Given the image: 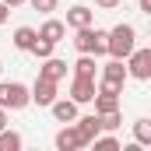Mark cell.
<instances>
[{
  "label": "cell",
  "instance_id": "obj_1",
  "mask_svg": "<svg viewBox=\"0 0 151 151\" xmlns=\"http://www.w3.org/2000/svg\"><path fill=\"white\" fill-rule=\"evenodd\" d=\"M134 46H137V28L127 21H119L116 28L106 32V56H113V60H127Z\"/></svg>",
  "mask_w": 151,
  "mask_h": 151
},
{
  "label": "cell",
  "instance_id": "obj_2",
  "mask_svg": "<svg viewBox=\"0 0 151 151\" xmlns=\"http://www.w3.org/2000/svg\"><path fill=\"white\" fill-rule=\"evenodd\" d=\"M25 106H32L28 88H25L21 81H0V109L18 113V109H25Z\"/></svg>",
  "mask_w": 151,
  "mask_h": 151
},
{
  "label": "cell",
  "instance_id": "obj_3",
  "mask_svg": "<svg viewBox=\"0 0 151 151\" xmlns=\"http://www.w3.org/2000/svg\"><path fill=\"white\" fill-rule=\"evenodd\" d=\"M74 49L77 53H91V56H106V32L88 25V28H74Z\"/></svg>",
  "mask_w": 151,
  "mask_h": 151
},
{
  "label": "cell",
  "instance_id": "obj_4",
  "mask_svg": "<svg viewBox=\"0 0 151 151\" xmlns=\"http://www.w3.org/2000/svg\"><path fill=\"white\" fill-rule=\"evenodd\" d=\"M127 77L134 81H148L151 77V49L148 46H134L127 56Z\"/></svg>",
  "mask_w": 151,
  "mask_h": 151
},
{
  "label": "cell",
  "instance_id": "obj_5",
  "mask_svg": "<svg viewBox=\"0 0 151 151\" xmlns=\"http://www.w3.org/2000/svg\"><path fill=\"white\" fill-rule=\"evenodd\" d=\"M28 95H32V102H35V106L49 109V102L56 99V81H49V77H35V84L28 88Z\"/></svg>",
  "mask_w": 151,
  "mask_h": 151
},
{
  "label": "cell",
  "instance_id": "obj_6",
  "mask_svg": "<svg viewBox=\"0 0 151 151\" xmlns=\"http://www.w3.org/2000/svg\"><path fill=\"white\" fill-rule=\"evenodd\" d=\"M53 144H56V151H81L84 148V141H81V134H77L74 123H63V130L53 137Z\"/></svg>",
  "mask_w": 151,
  "mask_h": 151
},
{
  "label": "cell",
  "instance_id": "obj_7",
  "mask_svg": "<svg viewBox=\"0 0 151 151\" xmlns=\"http://www.w3.org/2000/svg\"><path fill=\"white\" fill-rule=\"evenodd\" d=\"M70 99H74L77 106H84V102H91L95 99V77H77L70 81Z\"/></svg>",
  "mask_w": 151,
  "mask_h": 151
},
{
  "label": "cell",
  "instance_id": "obj_8",
  "mask_svg": "<svg viewBox=\"0 0 151 151\" xmlns=\"http://www.w3.org/2000/svg\"><path fill=\"white\" fill-rule=\"evenodd\" d=\"M49 113H53L56 123H74L77 119V102L74 99H53L49 102Z\"/></svg>",
  "mask_w": 151,
  "mask_h": 151
},
{
  "label": "cell",
  "instance_id": "obj_9",
  "mask_svg": "<svg viewBox=\"0 0 151 151\" xmlns=\"http://www.w3.org/2000/svg\"><path fill=\"white\" fill-rule=\"evenodd\" d=\"M99 81H106V84H113V88H123L127 84V63L123 60H109L106 67H102V77Z\"/></svg>",
  "mask_w": 151,
  "mask_h": 151
},
{
  "label": "cell",
  "instance_id": "obj_10",
  "mask_svg": "<svg viewBox=\"0 0 151 151\" xmlns=\"http://www.w3.org/2000/svg\"><path fill=\"white\" fill-rule=\"evenodd\" d=\"M74 127H77V134H81V141H84V148H88V144H91V137L102 130V123H99V113L77 116V119H74Z\"/></svg>",
  "mask_w": 151,
  "mask_h": 151
},
{
  "label": "cell",
  "instance_id": "obj_11",
  "mask_svg": "<svg viewBox=\"0 0 151 151\" xmlns=\"http://www.w3.org/2000/svg\"><path fill=\"white\" fill-rule=\"evenodd\" d=\"M67 25H70V28H88V25H95V11L84 7V4H74V7L67 11Z\"/></svg>",
  "mask_w": 151,
  "mask_h": 151
},
{
  "label": "cell",
  "instance_id": "obj_12",
  "mask_svg": "<svg viewBox=\"0 0 151 151\" xmlns=\"http://www.w3.org/2000/svg\"><path fill=\"white\" fill-rule=\"evenodd\" d=\"M39 77H49V81H63L67 77V60H56V56H46L42 67H39Z\"/></svg>",
  "mask_w": 151,
  "mask_h": 151
},
{
  "label": "cell",
  "instance_id": "obj_13",
  "mask_svg": "<svg viewBox=\"0 0 151 151\" xmlns=\"http://www.w3.org/2000/svg\"><path fill=\"white\" fill-rule=\"evenodd\" d=\"M39 39H46V42H63V35H67V25L63 21H56V18H49V21H42V28H35Z\"/></svg>",
  "mask_w": 151,
  "mask_h": 151
},
{
  "label": "cell",
  "instance_id": "obj_14",
  "mask_svg": "<svg viewBox=\"0 0 151 151\" xmlns=\"http://www.w3.org/2000/svg\"><path fill=\"white\" fill-rule=\"evenodd\" d=\"M35 39H39V32L32 28V25H21V28H14V35H11V42H14V49H21V53H28Z\"/></svg>",
  "mask_w": 151,
  "mask_h": 151
},
{
  "label": "cell",
  "instance_id": "obj_15",
  "mask_svg": "<svg viewBox=\"0 0 151 151\" xmlns=\"http://www.w3.org/2000/svg\"><path fill=\"white\" fill-rule=\"evenodd\" d=\"M74 74L77 77H95V74H99V63H95L91 53H81V56L74 60Z\"/></svg>",
  "mask_w": 151,
  "mask_h": 151
},
{
  "label": "cell",
  "instance_id": "obj_16",
  "mask_svg": "<svg viewBox=\"0 0 151 151\" xmlns=\"http://www.w3.org/2000/svg\"><path fill=\"white\" fill-rule=\"evenodd\" d=\"M95 113L102 116V113H113V109H119V95H106V91H95Z\"/></svg>",
  "mask_w": 151,
  "mask_h": 151
},
{
  "label": "cell",
  "instance_id": "obj_17",
  "mask_svg": "<svg viewBox=\"0 0 151 151\" xmlns=\"http://www.w3.org/2000/svg\"><path fill=\"white\" fill-rule=\"evenodd\" d=\"M21 144H25V141H21L18 130H11V127L0 130V151H21Z\"/></svg>",
  "mask_w": 151,
  "mask_h": 151
},
{
  "label": "cell",
  "instance_id": "obj_18",
  "mask_svg": "<svg viewBox=\"0 0 151 151\" xmlns=\"http://www.w3.org/2000/svg\"><path fill=\"white\" fill-rule=\"evenodd\" d=\"M134 141H137L141 148L151 144V119H137V123H134Z\"/></svg>",
  "mask_w": 151,
  "mask_h": 151
},
{
  "label": "cell",
  "instance_id": "obj_19",
  "mask_svg": "<svg viewBox=\"0 0 151 151\" xmlns=\"http://www.w3.org/2000/svg\"><path fill=\"white\" fill-rule=\"evenodd\" d=\"M28 53H32L35 60H46V56H53V42H46V39H35Z\"/></svg>",
  "mask_w": 151,
  "mask_h": 151
},
{
  "label": "cell",
  "instance_id": "obj_20",
  "mask_svg": "<svg viewBox=\"0 0 151 151\" xmlns=\"http://www.w3.org/2000/svg\"><path fill=\"white\" fill-rule=\"evenodd\" d=\"M99 123H102V130H116V127L123 123V116H119V109H113V113H102V116H99Z\"/></svg>",
  "mask_w": 151,
  "mask_h": 151
},
{
  "label": "cell",
  "instance_id": "obj_21",
  "mask_svg": "<svg viewBox=\"0 0 151 151\" xmlns=\"http://www.w3.org/2000/svg\"><path fill=\"white\" fill-rule=\"evenodd\" d=\"M28 4H32L35 11H42V14H49V11H56V4H60V0H28Z\"/></svg>",
  "mask_w": 151,
  "mask_h": 151
},
{
  "label": "cell",
  "instance_id": "obj_22",
  "mask_svg": "<svg viewBox=\"0 0 151 151\" xmlns=\"http://www.w3.org/2000/svg\"><path fill=\"white\" fill-rule=\"evenodd\" d=\"M123 0H95V7H102V11H113V7H119Z\"/></svg>",
  "mask_w": 151,
  "mask_h": 151
},
{
  "label": "cell",
  "instance_id": "obj_23",
  "mask_svg": "<svg viewBox=\"0 0 151 151\" xmlns=\"http://www.w3.org/2000/svg\"><path fill=\"white\" fill-rule=\"evenodd\" d=\"M7 11H11V7H7V4H4V0H0V25H4V21H7Z\"/></svg>",
  "mask_w": 151,
  "mask_h": 151
},
{
  "label": "cell",
  "instance_id": "obj_24",
  "mask_svg": "<svg viewBox=\"0 0 151 151\" xmlns=\"http://www.w3.org/2000/svg\"><path fill=\"white\" fill-rule=\"evenodd\" d=\"M4 4H7V7L14 11V7H21V4H28V0H4Z\"/></svg>",
  "mask_w": 151,
  "mask_h": 151
},
{
  "label": "cell",
  "instance_id": "obj_25",
  "mask_svg": "<svg viewBox=\"0 0 151 151\" xmlns=\"http://www.w3.org/2000/svg\"><path fill=\"white\" fill-rule=\"evenodd\" d=\"M7 127V109H0V130Z\"/></svg>",
  "mask_w": 151,
  "mask_h": 151
},
{
  "label": "cell",
  "instance_id": "obj_26",
  "mask_svg": "<svg viewBox=\"0 0 151 151\" xmlns=\"http://www.w3.org/2000/svg\"><path fill=\"white\" fill-rule=\"evenodd\" d=\"M141 11H144V14H151V0H141Z\"/></svg>",
  "mask_w": 151,
  "mask_h": 151
},
{
  "label": "cell",
  "instance_id": "obj_27",
  "mask_svg": "<svg viewBox=\"0 0 151 151\" xmlns=\"http://www.w3.org/2000/svg\"><path fill=\"white\" fill-rule=\"evenodd\" d=\"M0 70H4V63H0Z\"/></svg>",
  "mask_w": 151,
  "mask_h": 151
}]
</instances>
